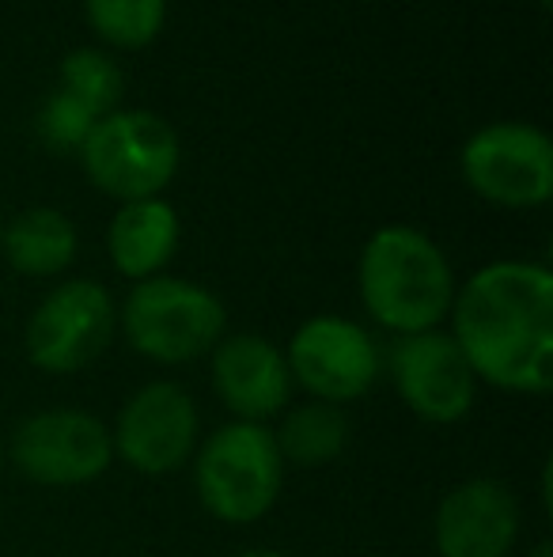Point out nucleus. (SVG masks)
I'll return each instance as SVG.
<instances>
[{"mask_svg":"<svg viewBox=\"0 0 553 557\" xmlns=\"http://www.w3.org/2000/svg\"><path fill=\"white\" fill-rule=\"evenodd\" d=\"M451 337L474 380L512 395L553 387V273L539 262H489L455 288Z\"/></svg>","mask_w":553,"mask_h":557,"instance_id":"obj_1","label":"nucleus"},{"mask_svg":"<svg viewBox=\"0 0 553 557\" xmlns=\"http://www.w3.org/2000/svg\"><path fill=\"white\" fill-rule=\"evenodd\" d=\"M356 288L364 311L384 331L410 337L440 331L455 300V273L432 235L410 224H387L364 243Z\"/></svg>","mask_w":553,"mask_h":557,"instance_id":"obj_2","label":"nucleus"},{"mask_svg":"<svg viewBox=\"0 0 553 557\" xmlns=\"http://www.w3.org/2000/svg\"><path fill=\"white\" fill-rule=\"evenodd\" d=\"M280 485L285 459L269 425L228 421L193 451V490L201 508L228 528L262 520L277 505Z\"/></svg>","mask_w":553,"mask_h":557,"instance_id":"obj_3","label":"nucleus"},{"mask_svg":"<svg viewBox=\"0 0 553 557\" xmlns=\"http://www.w3.org/2000/svg\"><path fill=\"white\" fill-rule=\"evenodd\" d=\"M129 345L155 364H190L216 349L228 326L221 296L186 277L137 281L118 311Z\"/></svg>","mask_w":553,"mask_h":557,"instance_id":"obj_4","label":"nucleus"},{"mask_svg":"<svg viewBox=\"0 0 553 557\" xmlns=\"http://www.w3.org/2000/svg\"><path fill=\"white\" fill-rule=\"evenodd\" d=\"M183 148H178V133L171 129L155 111L134 107V111H111L99 117L96 129L80 145V163L91 186L111 198L144 201L160 198L167 183L175 178Z\"/></svg>","mask_w":553,"mask_h":557,"instance_id":"obj_5","label":"nucleus"},{"mask_svg":"<svg viewBox=\"0 0 553 557\" xmlns=\"http://www.w3.org/2000/svg\"><path fill=\"white\" fill-rule=\"evenodd\" d=\"M463 178L501 209H539L553 194V145L539 125L493 122L470 133L458 152Z\"/></svg>","mask_w":553,"mask_h":557,"instance_id":"obj_6","label":"nucleus"},{"mask_svg":"<svg viewBox=\"0 0 553 557\" xmlns=\"http://www.w3.org/2000/svg\"><path fill=\"white\" fill-rule=\"evenodd\" d=\"M118 331V308L99 281L76 277L58 285L27 319V360L46 375H73L106 352Z\"/></svg>","mask_w":553,"mask_h":557,"instance_id":"obj_7","label":"nucleus"},{"mask_svg":"<svg viewBox=\"0 0 553 557\" xmlns=\"http://www.w3.org/2000/svg\"><path fill=\"white\" fill-rule=\"evenodd\" d=\"M114 459L148 478L183 470L201 444V418L183 383L155 380L126 398L111 429Z\"/></svg>","mask_w":553,"mask_h":557,"instance_id":"obj_8","label":"nucleus"},{"mask_svg":"<svg viewBox=\"0 0 553 557\" xmlns=\"http://www.w3.org/2000/svg\"><path fill=\"white\" fill-rule=\"evenodd\" d=\"M296 387L315 403H356L379 380V345L361 323L341 315H315L300 323L285 349Z\"/></svg>","mask_w":553,"mask_h":557,"instance_id":"obj_9","label":"nucleus"},{"mask_svg":"<svg viewBox=\"0 0 553 557\" xmlns=\"http://www.w3.org/2000/svg\"><path fill=\"white\" fill-rule=\"evenodd\" d=\"M12 462L23 478L38 485H88L114 462L111 429L84 410L30 413L12 433Z\"/></svg>","mask_w":553,"mask_h":557,"instance_id":"obj_10","label":"nucleus"},{"mask_svg":"<svg viewBox=\"0 0 553 557\" xmlns=\"http://www.w3.org/2000/svg\"><path fill=\"white\" fill-rule=\"evenodd\" d=\"M391 380L410 413L428 425H455L474 410L478 380L455 337L425 331L399 337L391 349Z\"/></svg>","mask_w":553,"mask_h":557,"instance_id":"obj_11","label":"nucleus"},{"mask_svg":"<svg viewBox=\"0 0 553 557\" xmlns=\"http://www.w3.org/2000/svg\"><path fill=\"white\" fill-rule=\"evenodd\" d=\"M519 539V500L497 478H470L443 493L432 520L440 557H508Z\"/></svg>","mask_w":553,"mask_h":557,"instance_id":"obj_12","label":"nucleus"},{"mask_svg":"<svg viewBox=\"0 0 553 557\" xmlns=\"http://www.w3.org/2000/svg\"><path fill=\"white\" fill-rule=\"evenodd\" d=\"M213 387L236 421L266 425L288 406L296 383L280 345L262 334H231L213 349Z\"/></svg>","mask_w":553,"mask_h":557,"instance_id":"obj_13","label":"nucleus"},{"mask_svg":"<svg viewBox=\"0 0 553 557\" xmlns=\"http://www.w3.org/2000/svg\"><path fill=\"white\" fill-rule=\"evenodd\" d=\"M178 235H183L178 213L163 198L126 201L106 227V255L122 277L148 281L160 277L163 265L175 258Z\"/></svg>","mask_w":553,"mask_h":557,"instance_id":"obj_14","label":"nucleus"},{"mask_svg":"<svg viewBox=\"0 0 553 557\" xmlns=\"http://www.w3.org/2000/svg\"><path fill=\"white\" fill-rule=\"evenodd\" d=\"M0 247L15 273L23 277H58L73 265L80 235L76 224L61 209L35 206L23 209L12 224L0 232Z\"/></svg>","mask_w":553,"mask_h":557,"instance_id":"obj_15","label":"nucleus"},{"mask_svg":"<svg viewBox=\"0 0 553 557\" xmlns=\"http://www.w3.org/2000/svg\"><path fill=\"white\" fill-rule=\"evenodd\" d=\"M349 436H353L349 413L341 406L315 403L311 398V403L285 413L274 441L285 462H296V467H326V462H334L345 451Z\"/></svg>","mask_w":553,"mask_h":557,"instance_id":"obj_16","label":"nucleus"},{"mask_svg":"<svg viewBox=\"0 0 553 557\" xmlns=\"http://www.w3.org/2000/svg\"><path fill=\"white\" fill-rule=\"evenodd\" d=\"M88 27L114 50L155 42L167 23V0H84Z\"/></svg>","mask_w":553,"mask_h":557,"instance_id":"obj_17","label":"nucleus"},{"mask_svg":"<svg viewBox=\"0 0 553 557\" xmlns=\"http://www.w3.org/2000/svg\"><path fill=\"white\" fill-rule=\"evenodd\" d=\"M58 88L68 91L73 99H80L96 117H106L111 111H118L122 103V69L114 58L91 50H73L58 69Z\"/></svg>","mask_w":553,"mask_h":557,"instance_id":"obj_18","label":"nucleus"},{"mask_svg":"<svg viewBox=\"0 0 553 557\" xmlns=\"http://www.w3.org/2000/svg\"><path fill=\"white\" fill-rule=\"evenodd\" d=\"M99 117L88 111V107L80 103V99H73L68 91H50L42 103V111H38V137L46 140V148H53V152H80V145L88 140V133L96 129Z\"/></svg>","mask_w":553,"mask_h":557,"instance_id":"obj_19","label":"nucleus"},{"mask_svg":"<svg viewBox=\"0 0 553 557\" xmlns=\"http://www.w3.org/2000/svg\"><path fill=\"white\" fill-rule=\"evenodd\" d=\"M527 557H553V546H550V543H539V546H535V550L527 554Z\"/></svg>","mask_w":553,"mask_h":557,"instance_id":"obj_20","label":"nucleus"},{"mask_svg":"<svg viewBox=\"0 0 553 557\" xmlns=\"http://www.w3.org/2000/svg\"><path fill=\"white\" fill-rule=\"evenodd\" d=\"M239 557H288V554H280V550H247V554H239Z\"/></svg>","mask_w":553,"mask_h":557,"instance_id":"obj_21","label":"nucleus"},{"mask_svg":"<svg viewBox=\"0 0 553 557\" xmlns=\"http://www.w3.org/2000/svg\"><path fill=\"white\" fill-rule=\"evenodd\" d=\"M0 462H4V436H0Z\"/></svg>","mask_w":553,"mask_h":557,"instance_id":"obj_22","label":"nucleus"},{"mask_svg":"<svg viewBox=\"0 0 553 557\" xmlns=\"http://www.w3.org/2000/svg\"><path fill=\"white\" fill-rule=\"evenodd\" d=\"M542 4H550V0H542Z\"/></svg>","mask_w":553,"mask_h":557,"instance_id":"obj_23","label":"nucleus"}]
</instances>
